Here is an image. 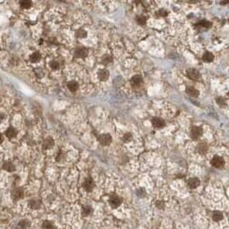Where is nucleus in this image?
Masks as SVG:
<instances>
[{
  "label": "nucleus",
  "instance_id": "1",
  "mask_svg": "<svg viewBox=\"0 0 229 229\" xmlns=\"http://www.w3.org/2000/svg\"><path fill=\"white\" fill-rule=\"evenodd\" d=\"M211 164L213 165V167H216V168H221L224 167L225 165V161L222 157L220 156H215L212 161H211Z\"/></svg>",
  "mask_w": 229,
  "mask_h": 229
},
{
  "label": "nucleus",
  "instance_id": "2",
  "mask_svg": "<svg viewBox=\"0 0 229 229\" xmlns=\"http://www.w3.org/2000/svg\"><path fill=\"white\" fill-rule=\"evenodd\" d=\"M203 134V130L202 128L198 127V126H194L192 127L191 130V137L193 140H197L201 137Z\"/></svg>",
  "mask_w": 229,
  "mask_h": 229
},
{
  "label": "nucleus",
  "instance_id": "3",
  "mask_svg": "<svg viewBox=\"0 0 229 229\" xmlns=\"http://www.w3.org/2000/svg\"><path fill=\"white\" fill-rule=\"evenodd\" d=\"M99 141L101 145L108 146L112 142V136L109 134H102L99 136Z\"/></svg>",
  "mask_w": 229,
  "mask_h": 229
},
{
  "label": "nucleus",
  "instance_id": "4",
  "mask_svg": "<svg viewBox=\"0 0 229 229\" xmlns=\"http://www.w3.org/2000/svg\"><path fill=\"white\" fill-rule=\"evenodd\" d=\"M142 83H143V80H142V77L140 75H136L133 76V77H131V79H130V83L135 88L142 86Z\"/></svg>",
  "mask_w": 229,
  "mask_h": 229
},
{
  "label": "nucleus",
  "instance_id": "5",
  "mask_svg": "<svg viewBox=\"0 0 229 229\" xmlns=\"http://www.w3.org/2000/svg\"><path fill=\"white\" fill-rule=\"evenodd\" d=\"M109 203L113 208H118L121 203V198L117 195H113L109 198Z\"/></svg>",
  "mask_w": 229,
  "mask_h": 229
},
{
  "label": "nucleus",
  "instance_id": "6",
  "mask_svg": "<svg viewBox=\"0 0 229 229\" xmlns=\"http://www.w3.org/2000/svg\"><path fill=\"white\" fill-rule=\"evenodd\" d=\"M187 75L189 78H191V80H195V81L200 78V73L195 69H189L187 70Z\"/></svg>",
  "mask_w": 229,
  "mask_h": 229
},
{
  "label": "nucleus",
  "instance_id": "7",
  "mask_svg": "<svg viewBox=\"0 0 229 229\" xmlns=\"http://www.w3.org/2000/svg\"><path fill=\"white\" fill-rule=\"evenodd\" d=\"M83 188H84L87 191H91L94 189L95 182H94V180H93L91 178H88V179H86L85 181L83 182Z\"/></svg>",
  "mask_w": 229,
  "mask_h": 229
},
{
  "label": "nucleus",
  "instance_id": "8",
  "mask_svg": "<svg viewBox=\"0 0 229 229\" xmlns=\"http://www.w3.org/2000/svg\"><path fill=\"white\" fill-rule=\"evenodd\" d=\"M89 53V51L87 48L84 47H78L75 51V56L76 58H85Z\"/></svg>",
  "mask_w": 229,
  "mask_h": 229
},
{
  "label": "nucleus",
  "instance_id": "9",
  "mask_svg": "<svg viewBox=\"0 0 229 229\" xmlns=\"http://www.w3.org/2000/svg\"><path fill=\"white\" fill-rule=\"evenodd\" d=\"M23 197V191L21 188H16L12 191V197L15 200H19Z\"/></svg>",
  "mask_w": 229,
  "mask_h": 229
},
{
  "label": "nucleus",
  "instance_id": "10",
  "mask_svg": "<svg viewBox=\"0 0 229 229\" xmlns=\"http://www.w3.org/2000/svg\"><path fill=\"white\" fill-rule=\"evenodd\" d=\"M152 124L153 126L157 127V128H162L165 125V122L162 118H154L152 119Z\"/></svg>",
  "mask_w": 229,
  "mask_h": 229
},
{
  "label": "nucleus",
  "instance_id": "11",
  "mask_svg": "<svg viewBox=\"0 0 229 229\" xmlns=\"http://www.w3.org/2000/svg\"><path fill=\"white\" fill-rule=\"evenodd\" d=\"M5 135L6 136L9 138V139H12V138H15L17 135V130L14 128V127H9L7 129V130L5 131Z\"/></svg>",
  "mask_w": 229,
  "mask_h": 229
},
{
  "label": "nucleus",
  "instance_id": "12",
  "mask_svg": "<svg viewBox=\"0 0 229 229\" xmlns=\"http://www.w3.org/2000/svg\"><path fill=\"white\" fill-rule=\"evenodd\" d=\"M199 183L200 182H199L198 179H197V178H191V179H190L188 180L187 185H188V186L191 189H195V188H197L199 185Z\"/></svg>",
  "mask_w": 229,
  "mask_h": 229
},
{
  "label": "nucleus",
  "instance_id": "13",
  "mask_svg": "<svg viewBox=\"0 0 229 229\" xmlns=\"http://www.w3.org/2000/svg\"><path fill=\"white\" fill-rule=\"evenodd\" d=\"M109 77V71L107 69H101L99 71V78L101 81H107Z\"/></svg>",
  "mask_w": 229,
  "mask_h": 229
},
{
  "label": "nucleus",
  "instance_id": "14",
  "mask_svg": "<svg viewBox=\"0 0 229 229\" xmlns=\"http://www.w3.org/2000/svg\"><path fill=\"white\" fill-rule=\"evenodd\" d=\"M186 93L189 95L192 96V97H197L199 95V91L197 89H195L194 87H188V88H186Z\"/></svg>",
  "mask_w": 229,
  "mask_h": 229
},
{
  "label": "nucleus",
  "instance_id": "15",
  "mask_svg": "<svg viewBox=\"0 0 229 229\" xmlns=\"http://www.w3.org/2000/svg\"><path fill=\"white\" fill-rule=\"evenodd\" d=\"M53 144H54L53 139L51 137H48L43 142V149H49L53 146Z\"/></svg>",
  "mask_w": 229,
  "mask_h": 229
},
{
  "label": "nucleus",
  "instance_id": "16",
  "mask_svg": "<svg viewBox=\"0 0 229 229\" xmlns=\"http://www.w3.org/2000/svg\"><path fill=\"white\" fill-rule=\"evenodd\" d=\"M67 88L71 91V92H75L78 89V83L75 82V81H70L67 83Z\"/></svg>",
  "mask_w": 229,
  "mask_h": 229
},
{
  "label": "nucleus",
  "instance_id": "17",
  "mask_svg": "<svg viewBox=\"0 0 229 229\" xmlns=\"http://www.w3.org/2000/svg\"><path fill=\"white\" fill-rule=\"evenodd\" d=\"M197 149H198V152L200 153V154L203 155V154H206V153H207V151H208V147L207 143H205V142H201V143H199Z\"/></svg>",
  "mask_w": 229,
  "mask_h": 229
},
{
  "label": "nucleus",
  "instance_id": "18",
  "mask_svg": "<svg viewBox=\"0 0 229 229\" xmlns=\"http://www.w3.org/2000/svg\"><path fill=\"white\" fill-rule=\"evenodd\" d=\"M203 59L206 63H210L214 60V55L210 52H206L203 56Z\"/></svg>",
  "mask_w": 229,
  "mask_h": 229
},
{
  "label": "nucleus",
  "instance_id": "19",
  "mask_svg": "<svg viewBox=\"0 0 229 229\" xmlns=\"http://www.w3.org/2000/svg\"><path fill=\"white\" fill-rule=\"evenodd\" d=\"M3 168H4L5 171L10 172V173L14 172L15 169H16V168H15V166L13 165V163H11V162H10V161L5 162V163L4 164V166H3Z\"/></svg>",
  "mask_w": 229,
  "mask_h": 229
},
{
  "label": "nucleus",
  "instance_id": "20",
  "mask_svg": "<svg viewBox=\"0 0 229 229\" xmlns=\"http://www.w3.org/2000/svg\"><path fill=\"white\" fill-rule=\"evenodd\" d=\"M40 58H41V56H40V52H34V53L30 56V61H31L32 63H37V62H39V61L40 60Z\"/></svg>",
  "mask_w": 229,
  "mask_h": 229
},
{
  "label": "nucleus",
  "instance_id": "21",
  "mask_svg": "<svg viewBox=\"0 0 229 229\" xmlns=\"http://www.w3.org/2000/svg\"><path fill=\"white\" fill-rule=\"evenodd\" d=\"M197 26H199L200 28H209L212 26V23L207 20H202L197 23Z\"/></svg>",
  "mask_w": 229,
  "mask_h": 229
},
{
  "label": "nucleus",
  "instance_id": "22",
  "mask_svg": "<svg viewBox=\"0 0 229 229\" xmlns=\"http://www.w3.org/2000/svg\"><path fill=\"white\" fill-rule=\"evenodd\" d=\"M29 225H30V223H29L28 220H22L18 223V227L21 228V229H26V228H28L29 226Z\"/></svg>",
  "mask_w": 229,
  "mask_h": 229
},
{
  "label": "nucleus",
  "instance_id": "23",
  "mask_svg": "<svg viewBox=\"0 0 229 229\" xmlns=\"http://www.w3.org/2000/svg\"><path fill=\"white\" fill-rule=\"evenodd\" d=\"M29 206L32 208H38L40 206V202L37 199H33L29 202Z\"/></svg>",
  "mask_w": 229,
  "mask_h": 229
},
{
  "label": "nucleus",
  "instance_id": "24",
  "mask_svg": "<svg viewBox=\"0 0 229 229\" xmlns=\"http://www.w3.org/2000/svg\"><path fill=\"white\" fill-rule=\"evenodd\" d=\"M42 227L43 229H55V226L51 221H48V220H46L43 222Z\"/></svg>",
  "mask_w": 229,
  "mask_h": 229
},
{
  "label": "nucleus",
  "instance_id": "25",
  "mask_svg": "<svg viewBox=\"0 0 229 229\" xmlns=\"http://www.w3.org/2000/svg\"><path fill=\"white\" fill-rule=\"evenodd\" d=\"M222 218H223V215H222V214H221L220 212H219V211H215V212L213 213V220H215V221H220V220H222Z\"/></svg>",
  "mask_w": 229,
  "mask_h": 229
},
{
  "label": "nucleus",
  "instance_id": "26",
  "mask_svg": "<svg viewBox=\"0 0 229 229\" xmlns=\"http://www.w3.org/2000/svg\"><path fill=\"white\" fill-rule=\"evenodd\" d=\"M20 5L23 9H28V8H30L32 6V2L27 1V0H25V1H21L20 2Z\"/></svg>",
  "mask_w": 229,
  "mask_h": 229
},
{
  "label": "nucleus",
  "instance_id": "27",
  "mask_svg": "<svg viewBox=\"0 0 229 229\" xmlns=\"http://www.w3.org/2000/svg\"><path fill=\"white\" fill-rule=\"evenodd\" d=\"M112 60H113V58H112V57H111L110 55H105V56L101 58V63H102L103 64H107L111 63Z\"/></svg>",
  "mask_w": 229,
  "mask_h": 229
},
{
  "label": "nucleus",
  "instance_id": "28",
  "mask_svg": "<svg viewBox=\"0 0 229 229\" xmlns=\"http://www.w3.org/2000/svg\"><path fill=\"white\" fill-rule=\"evenodd\" d=\"M92 211L93 210H92L91 207H89V206H83V214L84 215H89V214H91Z\"/></svg>",
  "mask_w": 229,
  "mask_h": 229
},
{
  "label": "nucleus",
  "instance_id": "29",
  "mask_svg": "<svg viewBox=\"0 0 229 229\" xmlns=\"http://www.w3.org/2000/svg\"><path fill=\"white\" fill-rule=\"evenodd\" d=\"M136 22L140 25H144L146 23V18L142 16H138L136 17Z\"/></svg>",
  "mask_w": 229,
  "mask_h": 229
},
{
  "label": "nucleus",
  "instance_id": "30",
  "mask_svg": "<svg viewBox=\"0 0 229 229\" xmlns=\"http://www.w3.org/2000/svg\"><path fill=\"white\" fill-rule=\"evenodd\" d=\"M87 35V32L84 29H80L76 32V36L78 38H84Z\"/></svg>",
  "mask_w": 229,
  "mask_h": 229
},
{
  "label": "nucleus",
  "instance_id": "31",
  "mask_svg": "<svg viewBox=\"0 0 229 229\" xmlns=\"http://www.w3.org/2000/svg\"><path fill=\"white\" fill-rule=\"evenodd\" d=\"M50 66H51V68L53 69H58L59 68V64H58V62H57V61H52V62L50 63Z\"/></svg>",
  "mask_w": 229,
  "mask_h": 229
},
{
  "label": "nucleus",
  "instance_id": "32",
  "mask_svg": "<svg viewBox=\"0 0 229 229\" xmlns=\"http://www.w3.org/2000/svg\"><path fill=\"white\" fill-rule=\"evenodd\" d=\"M123 140H124V142H125L130 141V140H131V134H130V133H126V134H124V136H123Z\"/></svg>",
  "mask_w": 229,
  "mask_h": 229
},
{
  "label": "nucleus",
  "instance_id": "33",
  "mask_svg": "<svg viewBox=\"0 0 229 229\" xmlns=\"http://www.w3.org/2000/svg\"><path fill=\"white\" fill-rule=\"evenodd\" d=\"M216 101H217V103H218L219 105H220V106H224V105H225V100H224L222 97H218V98L216 99Z\"/></svg>",
  "mask_w": 229,
  "mask_h": 229
},
{
  "label": "nucleus",
  "instance_id": "34",
  "mask_svg": "<svg viewBox=\"0 0 229 229\" xmlns=\"http://www.w3.org/2000/svg\"><path fill=\"white\" fill-rule=\"evenodd\" d=\"M167 11H164V10H161L160 11H159V16H161V17H165V16H167Z\"/></svg>",
  "mask_w": 229,
  "mask_h": 229
},
{
  "label": "nucleus",
  "instance_id": "35",
  "mask_svg": "<svg viewBox=\"0 0 229 229\" xmlns=\"http://www.w3.org/2000/svg\"><path fill=\"white\" fill-rule=\"evenodd\" d=\"M163 205H164L163 203H162V202H160V201H158L157 203H156V206H157L159 208H161V207H163Z\"/></svg>",
  "mask_w": 229,
  "mask_h": 229
},
{
  "label": "nucleus",
  "instance_id": "36",
  "mask_svg": "<svg viewBox=\"0 0 229 229\" xmlns=\"http://www.w3.org/2000/svg\"><path fill=\"white\" fill-rule=\"evenodd\" d=\"M4 141V138H3V136H2V134L0 133V143H2V142Z\"/></svg>",
  "mask_w": 229,
  "mask_h": 229
},
{
  "label": "nucleus",
  "instance_id": "37",
  "mask_svg": "<svg viewBox=\"0 0 229 229\" xmlns=\"http://www.w3.org/2000/svg\"><path fill=\"white\" fill-rule=\"evenodd\" d=\"M4 118H5V117H4V114H3V113H0V122H1V121L3 120Z\"/></svg>",
  "mask_w": 229,
  "mask_h": 229
}]
</instances>
